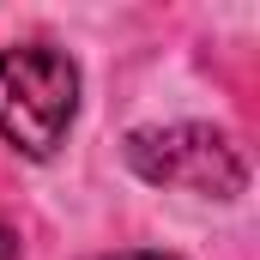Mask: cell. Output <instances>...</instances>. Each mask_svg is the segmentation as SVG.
Here are the masks:
<instances>
[{
    "label": "cell",
    "instance_id": "6da1fadb",
    "mask_svg": "<svg viewBox=\"0 0 260 260\" xmlns=\"http://www.w3.org/2000/svg\"><path fill=\"white\" fill-rule=\"evenodd\" d=\"M79 115V67L61 49H0V139L24 157H49Z\"/></svg>",
    "mask_w": 260,
    "mask_h": 260
},
{
    "label": "cell",
    "instance_id": "7a4b0ae2",
    "mask_svg": "<svg viewBox=\"0 0 260 260\" xmlns=\"http://www.w3.org/2000/svg\"><path fill=\"white\" fill-rule=\"evenodd\" d=\"M127 164L145 182H157V188H188V194H218V200L242 194V182H248L242 151L218 127H200V121L133 133L127 139Z\"/></svg>",
    "mask_w": 260,
    "mask_h": 260
},
{
    "label": "cell",
    "instance_id": "3957f363",
    "mask_svg": "<svg viewBox=\"0 0 260 260\" xmlns=\"http://www.w3.org/2000/svg\"><path fill=\"white\" fill-rule=\"evenodd\" d=\"M115 260H176V254H115Z\"/></svg>",
    "mask_w": 260,
    "mask_h": 260
}]
</instances>
